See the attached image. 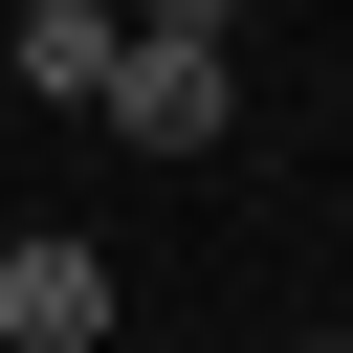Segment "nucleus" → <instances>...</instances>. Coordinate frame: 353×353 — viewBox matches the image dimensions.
<instances>
[{"label":"nucleus","mask_w":353,"mask_h":353,"mask_svg":"<svg viewBox=\"0 0 353 353\" xmlns=\"http://www.w3.org/2000/svg\"><path fill=\"white\" fill-rule=\"evenodd\" d=\"M221 22H243V0H132V22H110V132H132V154H221V132H243V44H221Z\"/></svg>","instance_id":"obj_1"},{"label":"nucleus","mask_w":353,"mask_h":353,"mask_svg":"<svg viewBox=\"0 0 353 353\" xmlns=\"http://www.w3.org/2000/svg\"><path fill=\"white\" fill-rule=\"evenodd\" d=\"M88 331H110V243H66V221L0 243V353H88Z\"/></svg>","instance_id":"obj_2"},{"label":"nucleus","mask_w":353,"mask_h":353,"mask_svg":"<svg viewBox=\"0 0 353 353\" xmlns=\"http://www.w3.org/2000/svg\"><path fill=\"white\" fill-rule=\"evenodd\" d=\"M287 353H353V331H287Z\"/></svg>","instance_id":"obj_4"},{"label":"nucleus","mask_w":353,"mask_h":353,"mask_svg":"<svg viewBox=\"0 0 353 353\" xmlns=\"http://www.w3.org/2000/svg\"><path fill=\"white\" fill-rule=\"evenodd\" d=\"M110 22H132V0H22V22H0V66H22L44 110H110Z\"/></svg>","instance_id":"obj_3"}]
</instances>
